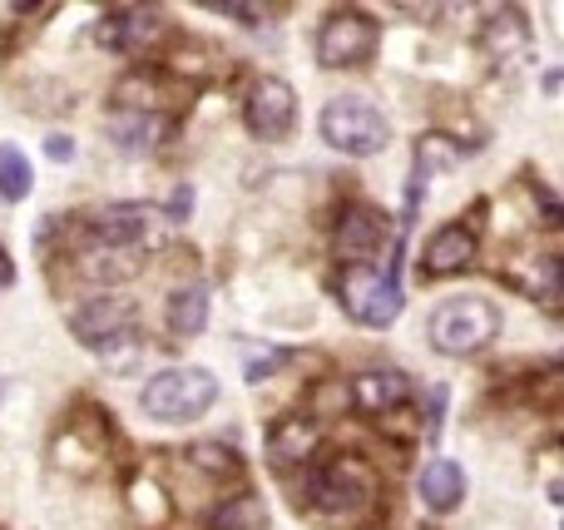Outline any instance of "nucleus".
Masks as SVG:
<instances>
[{
  "label": "nucleus",
  "mask_w": 564,
  "mask_h": 530,
  "mask_svg": "<svg viewBox=\"0 0 564 530\" xmlns=\"http://www.w3.org/2000/svg\"><path fill=\"white\" fill-rule=\"evenodd\" d=\"M218 402V377L208 367H169V372L149 377L139 407L154 422H198L208 407Z\"/></svg>",
  "instance_id": "f257e3e1"
},
{
  "label": "nucleus",
  "mask_w": 564,
  "mask_h": 530,
  "mask_svg": "<svg viewBox=\"0 0 564 530\" xmlns=\"http://www.w3.org/2000/svg\"><path fill=\"white\" fill-rule=\"evenodd\" d=\"M500 333V307L490 298H451L431 313L426 323V337L436 353L446 357H470L480 347H490Z\"/></svg>",
  "instance_id": "f03ea898"
},
{
  "label": "nucleus",
  "mask_w": 564,
  "mask_h": 530,
  "mask_svg": "<svg viewBox=\"0 0 564 530\" xmlns=\"http://www.w3.org/2000/svg\"><path fill=\"white\" fill-rule=\"evenodd\" d=\"M322 139L351 159H367V154H381V149H387L391 125L367 95H337V99H327V109H322Z\"/></svg>",
  "instance_id": "7ed1b4c3"
},
{
  "label": "nucleus",
  "mask_w": 564,
  "mask_h": 530,
  "mask_svg": "<svg viewBox=\"0 0 564 530\" xmlns=\"http://www.w3.org/2000/svg\"><path fill=\"white\" fill-rule=\"evenodd\" d=\"M337 293H341V307L361 327H391L401 317V283L391 268H367V263L341 268Z\"/></svg>",
  "instance_id": "20e7f679"
},
{
  "label": "nucleus",
  "mask_w": 564,
  "mask_h": 530,
  "mask_svg": "<svg viewBox=\"0 0 564 530\" xmlns=\"http://www.w3.org/2000/svg\"><path fill=\"white\" fill-rule=\"evenodd\" d=\"M371 501H377V482L357 456H337L312 476V506L322 516H361Z\"/></svg>",
  "instance_id": "39448f33"
},
{
  "label": "nucleus",
  "mask_w": 564,
  "mask_h": 530,
  "mask_svg": "<svg viewBox=\"0 0 564 530\" xmlns=\"http://www.w3.org/2000/svg\"><path fill=\"white\" fill-rule=\"evenodd\" d=\"M377 55V25L361 10H332L317 30V65L322 69H351Z\"/></svg>",
  "instance_id": "423d86ee"
},
{
  "label": "nucleus",
  "mask_w": 564,
  "mask_h": 530,
  "mask_svg": "<svg viewBox=\"0 0 564 530\" xmlns=\"http://www.w3.org/2000/svg\"><path fill=\"white\" fill-rule=\"evenodd\" d=\"M99 45L105 50H119V55H149L159 40L169 35V25L159 20V10H144V6H119L99 20Z\"/></svg>",
  "instance_id": "0eeeda50"
},
{
  "label": "nucleus",
  "mask_w": 564,
  "mask_h": 530,
  "mask_svg": "<svg viewBox=\"0 0 564 530\" xmlns=\"http://www.w3.org/2000/svg\"><path fill=\"white\" fill-rule=\"evenodd\" d=\"M292 115H297V95H292V85H288V79L263 75L253 89H248L243 119H248V129H253L258 139H268V144H278V139L292 129Z\"/></svg>",
  "instance_id": "6e6552de"
},
{
  "label": "nucleus",
  "mask_w": 564,
  "mask_h": 530,
  "mask_svg": "<svg viewBox=\"0 0 564 530\" xmlns=\"http://www.w3.org/2000/svg\"><path fill=\"white\" fill-rule=\"evenodd\" d=\"M134 327H139V307L129 303V298H95V303L69 313V333H75L89 353L115 343V337H124V333H134Z\"/></svg>",
  "instance_id": "1a4fd4ad"
},
{
  "label": "nucleus",
  "mask_w": 564,
  "mask_h": 530,
  "mask_svg": "<svg viewBox=\"0 0 564 530\" xmlns=\"http://www.w3.org/2000/svg\"><path fill=\"white\" fill-rule=\"evenodd\" d=\"M387 244H391V224H387V214H381V208H371V204L341 208L337 253L347 258V263H367V258H377Z\"/></svg>",
  "instance_id": "9d476101"
},
{
  "label": "nucleus",
  "mask_w": 564,
  "mask_h": 530,
  "mask_svg": "<svg viewBox=\"0 0 564 530\" xmlns=\"http://www.w3.org/2000/svg\"><path fill=\"white\" fill-rule=\"evenodd\" d=\"M105 134L115 139V149H124V154H149V149L164 144L169 119H164V109H119L115 105Z\"/></svg>",
  "instance_id": "9b49d317"
},
{
  "label": "nucleus",
  "mask_w": 564,
  "mask_h": 530,
  "mask_svg": "<svg viewBox=\"0 0 564 530\" xmlns=\"http://www.w3.org/2000/svg\"><path fill=\"white\" fill-rule=\"evenodd\" d=\"M154 224V208L149 204H109L95 214V244L105 248H139Z\"/></svg>",
  "instance_id": "f8f14e48"
},
{
  "label": "nucleus",
  "mask_w": 564,
  "mask_h": 530,
  "mask_svg": "<svg viewBox=\"0 0 564 530\" xmlns=\"http://www.w3.org/2000/svg\"><path fill=\"white\" fill-rule=\"evenodd\" d=\"M470 258H476V234H470L466 224H446L431 234L421 263H426L431 278H451V273H460V268H470Z\"/></svg>",
  "instance_id": "ddd939ff"
},
{
  "label": "nucleus",
  "mask_w": 564,
  "mask_h": 530,
  "mask_svg": "<svg viewBox=\"0 0 564 530\" xmlns=\"http://www.w3.org/2000/svg\"><path fill=\"white\" fill-rule=\"evenodd\" d=\"M351 402H357L361 412H397L401 402H411V382L401 372H391V367L361 372L357 382H351Z\"/></svg>",
  "instance_id": "4468645a"
},
{
  "label": "nucleus",
  "mask_w": 564,
  "mask_h": 530,
  "mask_svg": "<svg viewBox=\"0 0 564 530\" xmlns=\"http://www.w3.org/2000/svg\"><path fill=\"white\" fill-rule=\"evenodd\" d=\"M421 501L431 506V511H456L460 501H466V466L460 462H431L426 472H421Z\"/></svg>",
  "instance_id": "2eb2a0df"
},
{
  "label": "nucleus",
  "mask_w": 564,
  "mask_h": 530,
  "mask_svg": "<svg viewBox=\"0 0 564 530\" xmlns=\"http://www.w3.org/2000/svg\"><path fill=\"white\" fill-rule=\"evenodd\" d=\"M79 273L89 283H129L139 273V248H105L95 244L89 253H79Z\"/></svg>",
  "instance_id": "dca6fc26"
},
{
  "label": "nucleus",
  "mask_w": 564,
  "mask_h": 530,
  "mask_svg": "<svg viewBox=\"0 0 564 530\" xmlns=\"http://www.w3.org/2000/svg\"><path fill=\"white\" fill-rule=\"evenodd\" d=\"M204 327H208V288L204 283L174 288V298H169V333L174 337H198Z\"/></svg>",
  "instance_id": "f3484780"
},
{
  "label": "nucleus",
  "mask_w": 564,
  "mask_h": 530,
  "mask_svg": "<svg viewBox=\"0 0 564 530\" xmlns=\"http://www.w3.org/2000/svg\"><path fill=\"white\" fill-rule=\"evenodd\" d=\"M317 426L312 422H278L273 426V442H268V452H273L278 466H302L307 462V452L317 446Z\"/></svg>",
  "instance_id": "a211bd4d"
},
{
  "label": "nucleus",
  "mask_w": 564,
  "mask_h": 530,
  "mask_svg": "<svg viewBox=\"0 0 564 530\" xmlns=\"http://www.w3.org/2000/svg\"><path fill=\"white\" fill-rule=\"evenodd\" d=\"M525 45V15L520 10H490V25H486V50L490 55H516V50Z\"/></svg>",
  "instance_id": "6ab92c4d"
},
{
  "label": "nucleus",
  "mask_w": 564,
  "mask_h": 530,
  "mask_svg": "<svg viewBox=\"0 0 564 530\" xmlns=\"http://www.w3.org/2000/svg\"><path fill=\"white\" fill-rule=\"evenodd\" d=\"M30 164H25V154H20V149H0V198H6V204H20V198L30 194Z\"/></svg>",
  "instance_id": "aec40b11"
},
{
  "label": "nucleus",
  "mask_w": 564,
  "mask_h": 530,
  "mask_svg": "<svg viewBox=\"0 0 564 530\" xmlns=\"http://www.w3.org/2000/svg\"><path fill=\"white\" fill-rule=\"evenodd\" d=\"M218 530H268V511L253 501V496H243V501H228L224 511L214 516Z\"/></svg>",
  "instance_id": "412c9836"
},
{
  "label": "nucleus",
  "mask_w": 564,
  "mask_h": 530,
  "mask_svg": "<svg viewBox=\"0 0 564 530\" xmlns=\"http://www.w3.org/2000/svg\"><path fill=\"white\" fill-rule=\"evenodd\" d=\"M144 353H149V347H144V337H139V327H134V333H124V337H115V343L95 347V357H105V367H115V372H129V367H134Z\"/></svg>",
  "instance_id": "4be33fe9"
},
{
  "label": "nucleus",
  "mask_w": 564,
  "mask_h": 530,
  "mask_svg": "<svg viewBox=\"0 0 564 530\" xmlns=\"http://www.w3.org/2000/svg\"><path fill=\"white\" fill-rule=\"evenodd\" d=\"M194 462L204 466L208 476H238V472H243V456H238L234 446H218V442L194 446Z\"/></svg>",
  "instance_id": "5701e85b"
},
{
  "label": "nucleus",
  "mask_w": 564,
  "mask_h": 530,
  "mask_svg": "<svg viewBox=\"0 0 564 530\" xmlns=\"http://www.w3.org/2000/svg\"><path fill=\"white\" fill-rule=\"evenodd\" d=\"M421 198H426V164H411V184H406V218H416V208H421Z\"/></svg>",
  "instance_id": "b1692460"
},
{
  "label": "nucleus",
  "mask_w": 564,
  "mask_h": 530,
  "mask_svg": "<svg viewBox=\"0 0 564 530\" xmlns=\"http://www.w3.org/2000/svg\"><path fill=\"white\" fill-rule=\"evenodd\" d=\"M278 367H288V347H278V353L258 357V363H248V382H263V377H273Z\"/></svg>",
  "instance_id": "393cba45"
},
{
  "label": "nucleus",
  "mask_w": 564,
  "mask_h": 530,
  "mask_svg": "<svg viewBox=\"0 0 564 530\" xmlns=\"http://www.w3.org/2000/svg\"><path fill=\"white\" fill-rule=\"evenodd\" d=\"M45 154L55 159V164H69V159H75V139H69V134H50L45 139Z\"/></svg>",
  "instance_id": "a878e982"
},
{
  "label": "nucleus",
  "mask_w": 564,
  "mask_h": 530,
  "mask_svg": "<svg viewBox=\"0 0 564 530\" xmlns=\"http://www.w3.org/2000/svg\"><path fill=\"white\" fill-rule=\"evenodd\" d=\"M208 10H218L228 20H243V25H263V10H253V6H208Z\"/></svg>",
  "instance_id": "bb28decb"
},
{
  "label": "nucleus",
  "mask_w": 564,
  "mask_h": 530,
  "mask_svg": "<svg viewBox=\"0 0 564 530\" xmlns=\"http://www.w3.org/2000/svg\"><path fill=\"white\" fill-rule=\"evenodd\" d=\"M188 208H194V188L178 184L174 198H169V218H188Z\"/></svg>",
  "instance_id": "cd10ccee"
},
{
  "label": "nucleus",
  "mask_w": 564,
  "mask_h": 530,
  "mask_svg": "<svg viewBox=\"0 0 564 530\" xmlns=\"http://www.w3.org/2000/svg\"><path fill=\"white\" fill-rule=\"evenodd\" d=\"M6 288H10V258L0 253V293H6Z\"/></svg>",
  "instance_id": "c85d7f7f"
}]
</instances>
